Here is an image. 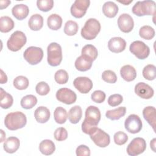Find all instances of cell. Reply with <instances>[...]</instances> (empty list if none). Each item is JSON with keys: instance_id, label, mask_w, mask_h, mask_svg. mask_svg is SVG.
Instances as JSON below:
<instances>
[{"instance_id": "6da1fadb", "label": "cell", "mask_w": 156, "mask_h": 156, "mask_svg": "<svg viewBox=\"0 0 156 156\" xmlns=\"http://www.w3.org/2000/svg\"><path fill=\"white\" fill-rule=\"evenodd\" d=\"M99 109L93 105L87 107L85 110V119L82 124V130L86 134H91L96 128L101 119Z\"/></svg>"}, {"instance_id": "7a4b0ae2", "label": "cell", "mask_w": 156, "mask_h": 156, "mask_svg": "<svg viewBox=\"0 0 156 156\" xmlns=\"http://www.w3.org/2000/svg\"><path fill=\"white\" fill-rule=\"evenodd\" d=\"M27 122L26 115L21 112L8 113L4 119V124L10 130H16L24 127Z\"/></svg>"}, {"instance_id": "3957f363", "label": "cell", "mask_w": 156, "mask_h": 156, "mask_svg": "<svg viewBox=\"0 0 156 156\" xmlns=\"http://www.w3.org/2000/svg\"><path fill=\"white\" fill-rule=\"evenodd\" d=\"M101 30V24L95 18H90L85 23L81 29L82 37L88 40L94 39Z\"/></svg>"}, {"instance_id": "277c9868", "label": "cell", "mask_w": 156, "mask_h": 156, "mask_svg": "<svg viewBox=\"0 0 156 156\" xmlns=\"http://www.w3.org/2000/svg\"><path fill=\"white\" fill-rule=\"evenodd\" d=\"M132 11L133 14L138 16L154 15L155 13V2L152 0L137 1L133 6Z\"/></svg>"}, {"instance_id": "5b68a950", "label": "cell", "mask_w": 156, "mask_h": 156, "mask_svg": "<svg viewBox=\"0 0 156 156\" xmlns=\"http://www.w3.org/2000/svg\"><path fill=\"white\" fill-rule=\"evenodd\" d=\"M47 61L52 66H58L62 60V50L59 44L55 42L50 43L47 48Z\"/></svg>"}, {"instance_id": "8992f818", "label": "cell", "mask_w": 156, "mask_h": 156, "mask_svg": "<svg viewBox=\"0 0 156 156\" xmlns=\"http://www.w3.org/2000/svg\"><path fill=\"white\" fill-rule=\"evenodd\" d=\"M27 38L24 33L21 31H15L10 37L7 42L8 49L13 52L21 49L26 43Z\"/></svg>"}, {"instance_id": "52a82bcc", "label": "cell", "mask_w": 156, "mask_h": 156, "mask_svg": "<svg viewBox=\"0 0 156 156\" xmlns=\"http://www.w3.org/2000/svg\"><path fill=\"white\" fill-rule=\"evenodd\" d=\"M23 57L29 64L35 65L41 61L43 57V51L41 48L30 46L24 51Z\"/></svg>"}, {"instance_id": "ba28073f", "label": "cell", "mask_w": 156, "mask_h": 156, "mask_svg": "<svg viewBox=\"0 0 156 156\" xmlns=\"http://www.w3.org/2000/svg\"><path fill=\"white\" fill-rule=\"evenodd\" d=\"M129 50L132 54L140 60L146 58L150 53V49L148 46L140 40L132 42L130 45Z\"/></svg>"}, {"instance_id": "9c48e42d", "label": "cell", "mask_w": 156, "mask_h": 156, "mask_svg": "<svg viewBox=\"0 0 156 156\" xmlns=\"http://www.w3.org/2000/svg\"><path fill=\"white\" fill-rule=\"evenodd\" d=\"M146 149V142L143 138H133L128 144L127 153L130 156H135L144 152Z\"/></svg>"}, {"instance_id": "30bf717a", "label": "cell", "mask_w": 156, "mask_h": 156, "mask_svg": "<svg viewBox=\"0 0 156 156\" xmlns=\"http://www.w3.org/2000/svg\"><path fill=\"white\" fill-rule=\"evenodd\" d=\"M90 138L94 143L100 147H105L110 144V138L108 133L98 127L90 134Z\"/></svg>"}, {"instance_id": "8fae6325", "label": "cell", "mask_w": 156, "mask_h": 156, "mask_svg": "<svg viewBox=\"0 0 156 156\" xmlns=\"http://www.w3.org/2000/svg\"><path fill=\"white\" fill-rule=\"evenodd\" d=\"M142 121L140 118L135 115H130L125 120L124 127L125 129L130 133H136L140 132L142 129Z\"/></svg>"}, {"instance_id": "7c38bea8", "label": "cell", "mask_w": 156, "mask_h": 156, "mask_svg": "<svg viewBox=\"0 0 156 156\" xmlns=\"http://www.w3.org/2000/svg\"><path fill=\"white\" fill-rule=\"evenodd\" d=\"M55 96L58 101L67 105L74 103L77 99V95L75 92L68 88H62L57 90Z\"/></svg>"}, {"instance_id": "4fadbf2b", "label": "cell", "mask_w": 156, "mask_h": 156, "mask_svg": "<svg viewBox=\"0 0 156 156\" xmlns=\"http://www.w3.org/2000/svg\"><path fill=\"white\" fill-rule=\"evenodd\" d=\"M90 4L89 0H76L71 7V15L76 18L83 17L85 15Z\"/></svg>"}, {"instance_id": "5bb4252c", "label": "cell", "mask_w": 156, "mask_h": 156, "mask_svg": "<svg viewBox=\"0 0 156 156\" xmlns=\"http://www.w3.org/2000/svg\"><path fill=\"white\" fill-rule=\"evenodd\" d=\"M74 87L81 93L87 94L93 88V82L87 77H78L73 81Z\"/></svg>"}, {"instance_id": "9a60e30c", "label": "cell", "mask_w": 156, "mask_h": 156, "mask_svg": "<svg viewBox=\"0 0 156 156\" xmlns=\"http://www.w3.org/2000/svg\"><path fill=\"white\" fill-rule=\"evenodd\" d=\"M118 26L121 31L124 33H129L131 32L133 28V20L130 15L122 13L118 19Z\"/></svg>"}, {"instance_id": "2e32d148", "label": "cell", "mask_w": 156, "mask_h": 156, "mask_svg": "<svg viewBox=\"0 0 156 156\" xmlns=\"http://www.w3.org/2000/svg\"><path fill=\"white\" fill-rule=\"evenodd\" d=\"M135 93L143 99H149L154 96V91L148 84L144 82H139L135 86Z\"/></svg>"}, {"instance_id": "e0dca14e", "label": "cell", "mask_w": 156, "mask_h": 156, "mask_svg": "<svg viewBox=\"0 0 156 156\" xmlns=\"http://www.w3.org/2000/svg\"><path fill=\"white\" fill-rule=\"evenodd\" d=\"M126 47V41L121 37H113L108 42V49L112 52L119 53Z\"/></svg>"}, {"instance_id": "ac0fdd59", "label": "cell", "mask_w": 156, "mask_h": 156, "mask_svg": "<svg viewBox=\"0 0 156 156\" xmlns=\"http://www.w3.org/2000/svg\"><path fill=\"white\" fill-rule=\"evenodd\" d=\"M143 115L144 119L152 127L155 132L156 127V110L153 106H148L145 107L143 110Z\"/></svg>"}, {"instance_id": "d6986e66", "label": "cell", "mask_w": 156, "mask_h": 156, "mask_svg": "<svg viewBox=\"0 0 156 156\" xmlns=\"http://www.w3.org/2000/svg\"><path fill=\"white\" fill-rule=\"evenodd\" d=\"M12 13L15 18L18 20H23L28 16L29 9L28 6L24 4H16L12 8Z\"/></svg>"}, {"instance_id": "ffe728a7", "label": "cell", "mask_w": 156, "mask_h": 156, "mask_svg": "<svg viewBox=\"0 0 156 156\" xmlns=\"http://www.w3.org/2000/svg\"><path fill=\"white\" fill-rule=\"evenodd\" d=\"M93 60L90 58L81 55L78 57L75 61V67L79 71H87L89 70L92 66Z\"/></svg>"}, {"instance_id": "44dd1931", "label": "cell", "mask_w": 156, "mask_h": 156, "mask_svg": "<svg viewBox=\"0 0 156 156\" xmlns=\"http://www.w3.org/2000/svg\"><path fill=\"white\" fill-rule=\"evenodd\" d=\"M20 140L15 136L9 137L4 143L3 147L4 151L9 154L15 152L20 147Z\"/></svg>"}, {"instance_id": "7402d4cb", "label": "cell", "mask_w": 156, "mask_h": 156, "mask_svg": "<svg viewBox=\"0 0 156 156\" xmlns=\"http://www.w3.org/2000/svg\"><path fill=\"white\" fill-rule=\"evenodd\" d=\"M120 74L122 78L127 81L131 82L135 79L136 77V71L133 66L130 65H126L121 67Z\"/></svg>"}, {"instance_id": "603a6c76", "label": "cell", "mask_w": 156, "mask_h": 156, "mask_svg": "<svg viewBox=\"0 0 156 156\" xmlns=\"http://www.w3.org/2000/svg\"><path fill=\"white\" fill-rule=\"evenodd\" d=\"M49 110L44 106L38 107L34 112V116L36 121L39 123L46 122L50 118Z\"/></svg>"}, {"instance_id": "cb8c5ba5", "label": "cell", "mask_w": 156, "mask_h": 156, "mask_svg": "<svg viewBox=\"0 0 156 156\" xmlns=\"http://www.w3.org/2000/svg\"><path fill=\"white\" fill-rule=\"evenodd\" d=\"M28 25L32 30L37 31L40 30L43 26V18L38 13L32 15L29 20Z\"/></svg>"}, {"instance_id": "d4e9b609", "label": "cell", "mask_w": 156, "mask_h": 156, "mask_svg": "<svg viewBox=\"0 0 156 156\" xmlns=\"http://www.w3.org/2000/svg\"><path fill=\"white\" fill-rule=\"evenodd\" d=\"M102 12L105 16L113 18L118 12V7L115 2L107 1L105 2L102 6Z\"/></svg>"}, {"instance_id": "484cf974", "label": "cell", "mask_w": 156, "mask_h": 156, "mask_svg": "<svg viewBox=\"0 0 156 156\" xmlns=\"http://www.w3.org/2000/svg\"><path fill=\"white\" fill-rule=\"evenodd\" d=\"M39 150L41 154L45 155H49L54 152L55 146L52 141L44 140L39 144Z\"/></svg>"}, {"instance_id": "4316f807", "label": "cell", "mask_w": 156, "mask_h": 156, "mask_svg": "<svg viewBox=\"0 0 156 156\" xmlns=\"http://www.w3.org/2000/svg\"><path fill=\"white\" fill-rule=\"evenodd\" d=\"M47 24L50 29L57 30L62 27V18L57 14H51L47 19Z\"/></svg>"}, {"instance_id": "83f0119b", "label": "cell", "mask_w": 156, "mask_h": 156, "mask_svg": "<svg viewBox=\"0 0 156 156\" xmlns=\"http://www.w3.org/2000/svg\"><path fill=\"white\" fill-rule=\"evenodd\" d=\"M82 116V110L79 105H75L70 108L68 112V119L71 123L77 124L79 122Z\"/></svg>"}, {"instance_id": "f1b7e54d", "label": "cell", "mask_w": 156, "mask_h": 156, "mask_svg": "<svg viewBox=\"0 0 156 156\" xmlns=\"http://www.w3.org/2000/svg\"><path fill=\"white\" fill-rule=\"evenodd\" d=\"M13 20L8 16H3L0 18V31L3 33H7L14 27Z\"/></svg>"}, {"instance_id": "f546056e", "label": "cell", "mask_w": 156, "mask_h": 156, "mask_svg": "<svg viewBox=\"0 0 156 156\" xmlns=\"http://www.w3.org/2000/svg\"><path fill=\"white\" fill-rule=\"evenodd\" d=\"M1 90V107L3 109H7L10 108L13 102V99L11 94L7 93L3 90L2 88H0Z\"/></svg>"}, {"instance_id": "4dcf8cb0", "label": "cell", "mask_w": 156, "mask_h": 156, "mask_svg": "<svg viewBox=\"0 0 156 156\" xmlns=\"http://www.w3.org/2000/svg\"><path fill=\"white\" fill-rule=\"evenodd\" d=\"M126 113V108L125 107H120L117 108L107 111L105 116L111 120H118L124 116Z\"/></svg>"}, {"instance_id": "1f68e13d", "label": "cell", "mask_w": 156, "mask_h": 156, "mask_svg": "<svg viewBox=\"0 0 156 156\" xmlns=\"http://www.w3.org/2000/svg\"><path fill=\"white\" fill-rule=\"evenodd\" d=\"M81 55H85L94 61L96 59L98 55V51L93 45L86 44L82 49Z\"/></svg>"}, {"instance_id": "d6a6232c", "label": "cell", "mask_w": 156, "mask_h": 156, "mask_svg": "<svg viewBox=\"0 0 156 156\" xmlns=\"http://www.w3.org/2000/svg\"><path fill=\"white\" fill-rule=\"evenodd\" d=\"M54 118L57 123L60 124H64L68 118L66 110L62 107H57L54 112Z\"/></svg>"}, {"instance_id": "836d02e7", "label": "cell", "mask_w": 156, "mask_h": 156, "mask_svg": "<svg viewBox=\"0 0 156 156\" xmlns=\"http://www.w3.org/2000/svg\"><path fill=\"white\" fill-rule=\"evenodd\" d=\"M37 103V98L32 94H28L24 96L21 100V106L25 109L33 108Z\"/></svg>"}, {"instance_id": "e575fe53", "label": "cell", "mask_w": 156, "mask_h": 156, "mask_svg": "<svg viewBox=\"0 0 156 156\" xmlns=\"http://www.w3.org/2000/svg\"><path fill=\"white\" fill-rule=\"evenodd\" d=\"M140 36L143 39L150 40L155 36V30L153 27L150 26H143L139 30Z\"/></svg>"}, {"instance_id": "d590c367", "label": "cell", "mask_w": 156, "mask_h": 156, "mask_svg": "<svg viewBox=\"0 0 156 156\" xmlns=\"http://www.w3.org/2000/svg\"><path fill=\"white\" fill-rule=\"evenodd\" d=\"M156 67L152 64H149L144 66L143 69V76L148 80H154L156 77Z\"/></svg>"}, {"instance_id": "8d00e7d4", "label": "cell", "mask_w": 156, "mask_h": 156, "mask_svg": "<svg viewBox=\"0 0 156 156\" xmlns=\"http://www.w3.org/2000/svg\"><path fill=\"white\" fill-rule=\"evenodd\" d=\"M29 80L28 79L23 76H17L13 80V86L18 90H23L26 89L29 86Z\"/></svg>"}, {"instance_id": "74e56055", "label": "cell", "mask_w": 156, "mask_h": 156, "mask_svg": "<svg viewBox=\"0 0 156 156\" xmlns=\"http://www.w3.org/2000/svg\"><path fill=\"white\" fill-rule=\"evenodd\" d=\"M78 24L76 22L69 20L66 21L64 27V32L66 35L69 36H73L77 34L78 31Z\"/></svg>"}, {"instance_id": "f35d334b", "label": "cell", "mask_w": 156, "mask_h": 156, "mask_svg": "<svg viewBox=\"0 0 156 156\" xmlns=\"http://www.w3.org/2000/svg\"><path fill=\"white\" fill-rule=\"evenodd\" d=\"M69 79L68 73L64 69H59L56 71L54 75V79L58 84L66 83Z\"/></svg>"}, {"instance_id": "ab89813d", "label": "cell", "mask_w": 156, "mask_h": 156, "mask_svg": "<svg viewBox=\"0 0 156 156\" xmlns=\"http://www.w3.org/2000/svg\"><path fill=\"white\" fill-rule=\"evenodd\" d=\"M37 6L39 10L42 12H48L51 10L54 6V1L52 0H38Z\"/></svg>"}, {"instance_id": "60d3db41", "label": "cell", "mask_w": 156, "mask_h": 156, "mask_svg": "<svg viewBox=\"0 0 156 156\" xmlns=\"http://www.w3.org/2000/svg\"><path fill=\"white\" fill-rule=\"evenodd\" d=\"M102 79L109 83H114L117 81V76L115 73L112 70H105L102 74Z\"/></svg>"}, {"instance_id": "b9f144b4", "label": "cell", "mask_w": 156, "mask_h": 156, "mask_svg": "<svg viewBox=\"0 0 156 156\" xmlns=\"http://www.w3.org/2000/svg\"><path fill=\"white\" fill-rule=\"evenodd\" d=\"M114 142L116 144L121 146L124 144L128 140V136L122 131L116 132L113 136Z\"/></svg>"}, {"instance_id": "7bdbcfd3", "label": "cell", "mask_w": 156, "mask_h": 156, "mask_svg": "<svg viewBox=\"0 0 156 156\" xmlns=\"http://www.w3.org/2000/svg\"><path fill=\"white\" fill-rule=\"evenodd\" d=\"M36 92L40 96H45L48 94L50 91L49 85L45 82H40L35 87Z\"/></svg>"}, {"instance_id": "ee69618b", "label": "cell", "mask_w": 156, "mask_h": 156, "mask_svg": "<svg viewBox=\"0 0 156 156\" xmlns=\"http://www.w3.org/2000/svg\"><path fill=\"white\" fill-rule=\"evenodd\" d=\"M54 136L57 141H64L68 138V132L64 127H58L55 129Z\"/></svg>"}, {"instance_id": "f6af8a7d", "label": "cell", "mask_w": 156, "mask_h": 156, "mask_svg": "<svg viewBox=\"0 0 156 156\" xmlns=\"http://www.w3.org/2000/svg\"><path fill=\"white\" fill-rule=\"evenodd\" d=\"M122 96L119 94H113L110 95L108 99V104L111 107H116L122 103Z\"/></svg>"}, {"instance_id": "bcb514c9", "label": "cell", "mask_w": 156, "mask_h": 156, "mask_svg": "<svg viewBox=\"0 0 156 156\" xmlns=\"http://www.w3.org/2000/svg\"><path fill=\"white\" fill-rule=\"evenodd\" d=\"M91 98L94 102L101 104L105 99V93L101 90H96L91 94Z\"/></svg>"}, {"instance_id": "7dc6e473", "label": "cell", "mask_w": 156, "mask_h": 156, "mask_svg": "<svg viewBox=\"0 0 156 156\" xmlns=\"http://www.w3.org/2000/svg\"><path fill=\"white\" fill-rule=\"evenodd\" d=\"M76 153L77 156H90V150L88 146L81 144L77 147Z\"/></svg>"}, {"instance_id": "c3c4849f", "label": "cell", "mask_w": 156, "mask_h": 156, "mask_svg": "<svg viewBox=\"0 0 156 156\" xmlns=\"http://www.w3.org/2000/svg\"><path fill=\"white\" fill-rule=\"evenodd\" d=\"M11 3L10 1L9 0H1L0 1V9H5L9 6V5Z\"/></svg>"}, {"instance_id": "681fc988", "label": "cell", "mask_w": 156, "mask_h": 156, "mask_svg": "<svg viewBox=\"0 0 156 156\" xmlns=\"http://www.w3.org/2000/svg\"><path fill=\"white\" fill-rule=\"evenodd\" d=\"M0 82L1 84L5 83L7 82V77L5 73L3 71L2 69H1V79H0Z\"/></svg>"}, {"instance_id": "f907efd6", "label": "cell", "mask_w": 156, "mask_h": 156, "mask_svg": "<svg viewBox=\"0 0 156 156\" xmlns=\"http://www.w3.org/2000/svg\"><path fill=\"white\" fill-rule=\"evenodd\" d=\"M155 143H156V139L155 138H153L151 142H150V146H151V148L152 149V150L154 151V152H156L155 151Z\"/></svg>"}, {"instance_id": "816d5d0a", "label": "cell", "mask_w": 156, "mask_h": 156, "mask_svg": "<svg viewBox=\"0 0 156 156\" xmlns=\"http://www.w3.org/2000/svg\"><path fill=\"white\" fill-rule=\"evenodd\" d=\"M119 2L123 4L124 5H129L130 3L132 2V0H130V1H126V0H124V1H118Z\"/></svg>"}, {"instance_id": "f5cc1de1", "label": "cell", "mask_w": 156, "mask_h": 156, "mask_svg": "<svg viewBox=\"0 0 156 156\" xmlns=\"http://www.w3.org/2000/svg\"><path fill=\"white\" fill-rule=\"evenodd\" d=\"M1 142L3 141V138H5V133L4 132V131L1 129Z\"/></svg>"}]
</instances>
